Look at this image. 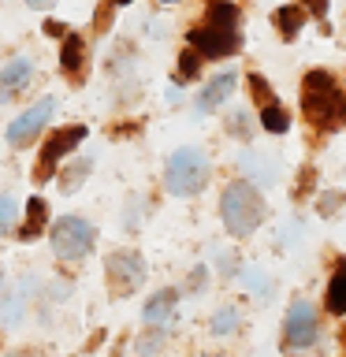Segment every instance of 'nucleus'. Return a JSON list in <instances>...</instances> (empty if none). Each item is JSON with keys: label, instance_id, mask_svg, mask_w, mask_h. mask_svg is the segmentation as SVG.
<instances>
[{"label": "nucleus", "instance_id": "obj_25", "mask_svg": "<svg viewBox=\"0 0 346 357\" xmlns=\"http://www.w3.org/2000/svg\"><path fill=\"white\" fill-rule=\"evenodd\" d=\"M160 342H164V331L153 328V331H145L142 339L134 342V350H138V357H153L156 350H160Z\"/></svg>", "mask_w": 346, "mask_h": 357}, {"label": "nucleus", "instance_id": "obj_34", "mask_svg": "<svg viewBox=\"0 0 346 357\" xmlns=\"http://www.w3.org/2000/svg\"><path fill=\"white\" fill-rule=\"evenodd\" d=\"M112 4H116V8H119V4H134V0H112Z\"/></svg>", "mask_w": 346, "mask_h": 357}, {"label": "nucleus", "instance_id": "obj_37", "mask_svg": "<svg viewBox=\"0 0 346 357\" xmlns=\"http://www.w3.org/2000/svg\"><path fill=\"white\" fill-rule=\"evenodd\" d=\"M343 342H346V328H343Z\"/></svg>", "mask_w": 346, "mask_h": 357}, {"label": "nucleus", "instance_id": "obj_10", "mask_svg": "<svg viewBox=\"0 0 346 357\" xmlns=\"http://www.w3.org/2000/svg\"><path fill=\"white\" fill-rule=\"evenodd\" d=\"M33 75V63L27 60V56H15L11 63L0 67V105H8V100H15L22 89H27Z\"/></svg>", "mask_w": 346, "mask_h": 357}, {"label": "nucleus", "instance_id": "obj_24", "mask_svg": "<svg viewBox=\"0 0 346 357\" xmlns=\"http://www.w3.org/2000/svg\"><path fill=\"white\" fill-rule=\"evenodd\" d=\"M246 82H250V93H253V100H257L261 108H264V105H272V100H276V97H272V86L264 82V75H257V71H253L250 78H246Z\"/></svg>", "mask_w": 346, "mask_h": 357}, {"label": "nucleus", "instance_id": "obj_16", "mask_svg": "<svg viewBox=\"0 0 346 357\" xmlns=\"http://www.w3.org/2000/svg\"><path fill=\"white\" fill-rule=\"evenodd\" d=\"M45 220H49V205H45L41 197H30V205H27V223H22L19 238H22V242H33V238H38V234L45 231Z\"/></svg>", "mask_w": 346, "mask_h": 357}, {"label": "nucleus", "instance_id": "obj_36", "mask_svg": "<svg viewBox=\"0 0 346 357\" xmlns=\"http://www.w3.org/2000/svg\"><path fill=\"white\" fill-rule=\"evenodd\" d=\"M15 357H38V354H15Z\"/></svg>", "mask_w": 346, "mask_h": 357}, {"label": "nucleus", "instance_id": "obj_6", "mask_svg": "<svg viewBox=\"0 0 346 357\" xmlns=\"http://www.w3.org/2000/svg\"><path fill=\"white\" fill-rule=\"evenodd\" d=\"M186 41H190V49L201 52V60H223V56H231V52H239V30H231V26H194V30H186Z\"/></svg>", "mask_w": 346, "mask_h": 357}, {"label": "nucleus", "instance_id": "obj_31", "mask_svg": "<svg viewBox=\"0 0 346 357\" xmlns=\"http://www.w3.org/2000/svg\"><path fill=\"white\" fill-rule=\"evenodd\" d=\"M205 272H209V268H197V272L190 275V290H201V287H205Z\"/></svg>", "mask_w": 346, "mask_h": 357}, {"label": "nucleus", "instance_id": "obj_19", "mask_svg": "<svg viewBox=\"0 0 346 357\" xmlns=\"http://www.w3.org/2000/svg\"><path fill=\"white\" fill-rule=\"evenodd\" d=\"M239 309H234V305H223V309H216V312H212V320H209V331L212 335H220V339H223V335H231L234 328H239Z\"/></svg>", "mask_w": 346, "mask_h": 357}, {"label": "nucleus", "instance_id": "obj_20", "mask_svg": "<svg viewBox=\"0 0 346 357\" xmlns=\"http://www.w3.org/2000/svg\"><path fill=\"white\" fill-rule=\"evenodd\" d=\"M261 127H264V130H272V134H287V130H290V116L272 100V105H264V108H261Z\"/></svg>", "mask_w": 346, "mask_h": 357}, {"label": "nucleus", "instance_id": "obj_12", "mask_svg": "<svg viewBox=\"0 0 346 357\" xmlns=\"http://www.w3.org/2000/svg\"><path fill=\"white\" fill-rule=\"evenodd\" d=\"M82 63H86V41L78 33H63V49H60V67L71 78H82Z\"/></svg>", "mask_w": 346, "mask_h": 357}, {"label": "nucleus", "instance_id": "obj_28", "mask_svg": "<svg viewBox=\"0 0 346 357\" xmlns=\"http://www.w3.org/2000/svg\"><path fill=\"white\" fill-rule=\"evenodd\" d=\"M298 4L306 8V15L320 19V22H328V0H298Z\"/></svg>", "mask_w": 346, "mask_h": 357}, {"label": "nucleus", "instance_id": "obj_29", "mask_svg": "<svg viewBox=\"0 0 346 357\" xmlns=\"http://www.w3.org/2000/svg\"><path fill=\"white\" fill-rule=\"evenodd\" d=\"M335 208H339V194H324L320 197V216H331Z\"/></svg>", "mask_w": 346, "mask_h": 357}, {"label": "nucleus", "instance_id": "obj_30", "mask_svg": "<svg viewBox=\"0 0 346 357\" xmlns=\"http://www.w3.org/2000/svg\"><path fill=\"white\" fill-rule=\"evenodd\" d=\"M45 33H49V38H63L67 26H63V22H56V19H45Z\"/></svg>", "mask_w": 346, "mask_h": 357}, {"label": "nucleus", "instance_id": "obj_17", "mask_svg": "<svg viewBox=\"0 0 346 357\" xmlns=\"http://www.w3.org/2000/svg\"><path fill=\"white\" fill-rule=\"evenodd\" d=\"M239 4H231V0H212V4H209V22H212V26H239Z\"/></svg>", "mask_w": 346, "mask_h": 357}, {"label": "nucleus", "instance_id": "obj_5", "mask_svg": "<svg viewBox=\"0 0 346 357\" xmlns=\"http://www.w3.org/2000/svg\"><path fill=\"white\" fill-rule=\"evenodd\" d=\"M93 223L82 220V216H60L52 223V253L60 257V261H78V257H86L93 250Z\"/></svg>", "mask_w": 346, "mask_h": 357}, {"label": "nucleus", "instance_id": "obj_1", "mask_svg": "<svg viewBox=\"0 0 346 357\" xmlns=\"http://www.w3.org/2000/svg\"><path fill=\"white\" fill-rule=\"evenodd\" d=\"M301 112L313 127L320 130H335L346 119V97L335 86V78L328 71H309L301 78Z\"/></svg>", "mask_w": 346, "mask_h": 357}, {"label": "nucleus", "instance_id": "obj_4", "mask_svg": "<svg viewBox=\"0 0 346 357\" xmlns=\"http://www.w3.org/2000/svg\"><path fill=\"white\" fill-rule=\"evenodd\" d=\"M105 279L112 298H127L145 283V257L138 250H112L105 261Z\"/></svg>", "mask_w": 346, "mask_h": 357}, {"label": "nucleus", "instance_id": "obj_27", "mask_svg": "<svg viewBox=\"0 0 346 357\" xmlns=\"http://www.w3.org/2000/svg\"><path fill=\"white\" fill-rule=\"evenodd\" d=\"M11 223H15V197L0 194V234H8Z\"/></svg>", "mask_w": 346, "mask_h": 357}, {"label": "nucleus", "instance_id": "obj_35", "mask_svg": "<svg viewBox=\"0 0 346 357\" xmlns=\"http://www.w3.org/2000/svg\"><path fill=\"white\" fill-rule=\"evenodd\" d=\"M0 287H4V268H0Z\"/></svg>", "mask_w": 346, "mask_h": 357}, {"label": "nucleus", "instance_id": "obj_38", "mask_svg": "<svg viewBox=\"0 0 346 357\" xmlns=\"http://www.w3.org/2000/svg\"><path fill=\"white\" fill-rule=\"evenodd\" d=\"M209 357H223V354H209Z\"/></svg>", "mask_w": 346, "mask_h": 357}, {"label": "nucleus", "instance_id": "obj_26", "mask_svg": "<svg viewBox=\"0 0 346 357\" xmlns=\"http://www.w3.org/2000/svg\"><path fill=\"white\" fill-rule=\"evenodd\" d=\"M227 130L234 134V138L250 142V134H253V127H250V116H246V112H231V116H227Z\"/></svg>", "mask_w": 346, "mask_h": 357}, {"label": "nucleus", "instance_id": "obj_23", "mask_svg": "<svg viewBox=\"0 0 346 357\" xmlns=\"http://www.w3.org/2000/svg\"><path fill=\"white\" fill-rule=\"evenodd\" d=\"M22 305H27V287H19L4 305H0V320L4 324H19L22 320Z\"/></svg>", "mask_w": 346, "mask_h": 357}, {"label": "nucleus", "instance_id": "obj_2", "mask_svg": "<svg viewBox=\"0 0 346 357\" xmlns=\"http://www.w3.org/2000/svg\"><path fill=\"white\" fill-rule=\"evenodd\" d=\"M220 216H223L227 234L250 238L264 220V201L246 178H234V183H227V190H223V197H220Z\"/></svg>", "mask_w": 346, "mask_h": 357}, {"label": "nucleus", "instance_id": "obj_11", "mask_svg": "<svg viewBox=\"0 0 346 357\" xmlns=\"http://www.w3.org/2000/svg\"><path fill=\"white\" fill-rule=\"evenodd\" d=\"M234 86H239V78H234L231 71L216 75V78H212V82L197 93V108H201V112H216V108L223 105V100H227V97L234 93Z\"/></svg>", "mask_w": 346, "mask_h": 357}, {"label": "nucleus", "instance_id": "obj_7", "mask_svg": "<svg viewBox=\"0 0 346 357\" xmlns=\"http://www.w3.org/2000/svg\"><path fill=\"white\" fill-rule=\"evenodd\" d=\"M82 138H86V127H63V130L49 134V142L41 145V156H38V183H49L56 175V164H60L71 149H78Z\"/></svg>", "mask_w": 346, "mask_h": 357}, {"label": "nucleus", "instance_id": "obj_22", "mask_svg": "<svg viewBox=\"0 0 346 357\" xmlns=\"http://www.w3.org/2000/svg\"><path fill=\"white\" fill-rule=\"evenodd\" d=\"M197 75H201V52L186 49L183 56H179V71H175V78H179V82H194Z\"/></svg>", "mask_w": 346, "mask_h": 357}, {"label": "nucleus", "instance_id": "obj_13", "mask_svg": "<svg viewBox=\"0 0 346 357\" xmlns=\"http://www.w3.org/2000/svg\"><path fill=\"white\" fill-rule=\"evenodd\" d=\"M272 22H276V30L283 33L287 41H294L298 30L306 26V8H301V4H283V8H276Z\"/></svg>", "mask_w": 346, "mask_h": 357}, {"label": "nucleus", "instance_id": "obj_33", "mask_svg": "<svg viewBox=\"0 0 346 357\" xmlns=\"http://www.w3.org/2000/svg\"><path fill=\"white\" fill-rule=\"evenodd\" d=\"M27 4H30V8H38V11H45V8H52L56 0H27Z\"/></svg>", "mask_w": 346, "mask_h": 357}, {"label": "nucleus", "instance_id": "obj_21", "mask_svg": "<svg viewBox=\"0 0 346 357\" xmlns=\"http://www.w3.org/2000/svg\"><path fill=\"white\" fill-rule=\"evenodd\" d=\"M89 175V160H75V164H67L63 172H60V190L63 194H71V190H78V183Z\"/></svg>", "mask_w": 346, "mask_h": 357}, {"label": "nucleus", "instance_id": "obj_15", "mask_svg": "<svg viewBox=\"0 0 346 357\" xmlns=\"http://www.w3.org/2000/svg\"><path fill=\"white\" fill-rule=\"evenodd\" d=\"M324 305H328V312H335V317H346V257L339 261V268H335L331 283H328V298H324Z\"/></svg>", "mask_w": 346, "mask_h": 357}, {"label": "nucleus", "instance_id": "obj_9", "mask_svg": "<svg viewBox=\"0 0 346 357\" xmlns=\"http://www.w3.org/2000/svg\"><path fill=\"white\" fill-rule=\"evenodd\" d=\"M52 112H56V100H52V97L38 100V105L27 108L19 119H11V123H8V142H11V145H19V149H22V145H30V142L45 130V123L52 119Z\"/></svg>", "mask_w": 346, "mask_h": 357}, {"label": "nucleus", "instance_id": "obj_14", "mask_svg": "<svg viewBox=\"0 0 346 357\" xmlns=\"http://www.w3.org/2000/svg\"><path fill=\"white\" fill-rule=\"evenodd\" d=\"M175 301H179L175 290H160V294H153L149 301H145V309H142V320L145 324H164L175 312Z\"/></svg>", "mask_w": 346, "mask_h": 357}, {"label": "nucleus", "instance_id": "obj_3", "mask_svg": "<svg viewBox=\"0 0 346 357\" xmlns=\"http://www.w3.org/2000/svg\"><path fill=\"white\" fill-rule=\"evenodd\" d=\"M209 183V156L201 149H175L167 156V167H164V186L167 194L175 197H194L201 186Z\"/></svg>", "mask_w": 346, "mask_h": 357}, {"label": "nucleus", "instance_id": "obj_18", "mask_svg": "<svg viewBox=\"0 0 346 357\" xmlns=\"http://www.w3.org/2000/svg\"><path fill=\"white\" fill-rule=\"evenodd\" d=\"M242 172H246V178H261V183H268L272 186L276 183V164H268L264 156H257V153H246L242 156Z\"/></svg>", "mask_w": 346, "mask_h": 357}, {"label": "nucleus", "instance_id": "obj_8", "mask_svg": "<svg viewBox=\"0 0 346 357\" xmlns=\"http://www.w3.org/2000/svg\"><path fill=\"white\" fill-rule=\"evenodd\" d=\"M317 342V312L309 301H294L283 320V346L287 350H309Z\"/></svg>", "mask_w": 346, "mask_h": 357}, {"label": "nucleus", "instance_id": "obj_39", "mask_svg": "<svg viewBox=\"0 0 346 357\" xmlns=\"http://www.w3.org/2000/svg\"><path fill=\"white\" fill-rule=\"evenodd\" d=\"M164 4H175V0H164Z\"/></svg>", "mask_w": 346, "mask_h": 357}, {"label": "nucleus", "instance_id": "obj_32", "mask_svg": "<svg viewBox=\"0 0 346 357\" xmlns=\"http://www.w3.org/2000/svg\"><path fill=\"white\" fill-rule=\"evenodd\" d=\"M105 26H108V8H100L97 11V30H105Z\"/></svg>", "mask_w": 346, "mask_h": 357}]
</instances>
